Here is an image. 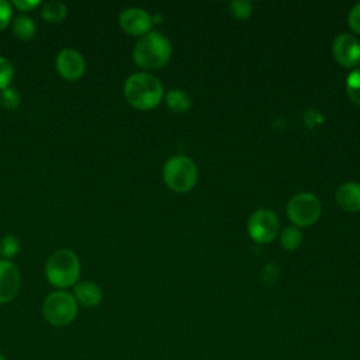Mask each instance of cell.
I'll return each mask as SVG.
<instances>
[{
    "mask_svg": "<svg viewBox=\"0 0 360 360\" xmlns=\"http://www.w3.org/2000/svg\"><path fill=\"white\" fill-rule=\"evenodd\" d=\"M0 104L7 110H14L20 104V94L15 89L7 87L0 94Z\"/></svg>",
    "mask_w": 360,
    "mask_h": 360,
    "instance_id": "obj_20",
    "label": "cell"
},
{
    "mask_svg": "<svg viewBox=\"0 0 360 360\" xmlns=\"http://www.w3.org/2000/svg\"><path fill=\"white\" fill-rule=\"evenodd\" d=\"M75 300L87 308L97 307L103 300V292L97 284L91 281H83L75 285Z\"/></svg>",
    "mask_w": 360,
    "mask_h": 360,
    "instance_id": "obj_13",
    "label": "cell"
},
{
    "mask_svg": "<svg viewBox=\"0 0 360 360\" xmlns=\"http://www.w3.org/2000/svg\"><path fill=\"white\" fill-rule=\"evenodd\" d=\"M166 104L173 112H184L190 108V97L181 90H172L166 94Z\"/></svg>",
    "mask_w": 360,
    "mask_h": 360,
    "instance_id": "obj_15",
    "label": "cell"
},
{
    "mask_svg": "<svg viewBox=\"0 0 360 360\" xmlns=\"http://www.w3.org/2000/svg\"><path fill=\"white\" fill-rule=\"evenodd\" d=\"M118 21L121 28L131 35H145L152 27V17L145 10L136 7L122 10Z\"/></svg>",
    "mask_w": 360,
    "mask_h": 360,
    "instance_id": "obj_9",
    "label": "cell"
},
{
    "mask_svg": "<svg viewBox=\"0 0 360 360\" xmlns=\"http://www.w3.org/2000/svg\"><path fill=\"white\" fill-rule=\"evenodd\" d=\"M11 79H13V66L6 58L0 56V90L1 91L7 89Z\"/></svg>",
    "mask_w": 360,
    "mask_h": 360,
    "instance_id": "obj_22",
    "label": "cell"
},
{
    "mask_svg": "<svg viewBox=\"0 0 360 360\" xmlns=\"http://www.w3.org/2000/svg\"><path fill=\"white\" fill-rule=\"evenodd\" d=\"M336 202L347 212L360 211V184L354 181L342 184L336 191Z\"/></svg>",
    "mask_w": 360,
    "mask_h": 360,
    "instance_id": "obj_12",
    "label": "cell"
},
{
    "mask_svg": "<svg viewBox=\"0 0 360 360\" xmlns=\"http://www.w3.org/2000/svg\"><path fill=\"white\" fill-rule=\"evenodd\" d=\"M197 167L194 162L183 155L172 156L163 167V180L166 186L176 193H187L197 183Z\"/></svg>",
    "mask_w": 360,
    "mask_h": 360,
    "instance_id": "obj_4",
    "label": "cell"
},
{
    "mask_svg": "<svg viewBox=\"0 0 360 360\" xmlns=\"http://www.w3.org/2000/svg\"><path fill=\"white\" fill-rule=\"evenodd\" d=\"M248 231L255 242L269 243L278 233V218L273 211L260 208L249 218Z\"/></svg>",
    "mask_w": 360,
    "mask_h": 360,
    "instance_id": "obj_7",
    "label": "cell"
},
{
    "mask_svg": "<svg viewBox=\"0 0 360 360\" xmlns=\"http://www.w3.org/2000/svg\"><path fill=\"white\" fill-rule=\"evenodd\" d=\"M20 250V242L15 236L13 235H6L1 240H0V255L4 259H10L13 256H15Z\"/></svg>",
    "mask_w": 360,
    "mask_h": 360,
    "instance_id": "obj_19",
    "label": "cell"
},
{
    "mask_svg": "<svg viewBox=\"0 0 360 360\" xmlns=\"http://www.w3.org/2000/svg\"><path fill=\"white\" fill-rule=\"evenodd\" d=\"M10 17H11L10 4L4 0H0V31L8 25Z\"/></svg>",
    "mask_w": 360,
    "mask_h": 360,
    "instance_id": "obj_24",
    "label": "cell"
},
{
    "mask_svg": "<svg viewBox=\"0 0 360 360\" xmlns=\"http://www.w3.org/2000/svg\"><path fill=\"white\" fill-rule=\"evenodd\" d=\"M172 55L169 39L156 31L145 34L134 48V60L142 69H159Z\"/></svg>",
    "mask_w": 360,
    "mask_h": 360,
    "instance_id": "obj_2",
    "label": "cell"
},
{
    "mask_svg": "<svg viewBox=\"0 0 360 360\" xmlns=\"http://www.w3.org/2000/svg\"><path fill=\"white\" fill-rule=\"evenodd\" d=\"M229 10L232 15H235L239 20H243L252 14V4L245 0H235L229 4Z\"/></svg>",
    "mask_w": 360,
    "mask_h": 360,
    "instance_id": "obj_21",
    "label": "cell"
},
{
    "mask_svg": "<svg viewBox=\"0 0 360 360\" xmlns=\"http://www.w3.org/2000/svg\"><path fill=\"white\" fill-rule=\"evenodd\" d=\"M332 52L345 68H354L360 62V42L352 34H339L332 44Z\"/></svg>",
    "mask_w": 360,
    "mask_h": 360,
    "instance_id": "obj_8",
    "label": "cell"
},
{
    "mask_svg": "<svg viewBox=\"0 0 360 360\" xmlns=\"http://www.w3.org/2000/svg\"><path fill=\"white\" fill-rule=\"evenodd\" d=\"M84 59L75 49H63L56 58V69L66 80H77L84 72Z\"/></svg>",
    "mask_w": 360,
    "mask_h": 360,
    "instance_id": "obj_11",
    "label": "cell"
},
{
    "mask_svg": "<svg viewBox=\"0 0 360 360\" xmlns=\"http://www.w3.org/2000/svg\"><path fill=\"white\" fill-rule=\"evenodd\" d=\"M13 32L18 39H30L35 34V24L30 17L18 15L13 22Z\"/></svg>",
    "mask_w": 360,
    "mask_h": 360,
    "instance_id": "obj_16",
    "label": "cell"
},
{
    "mask_svg": "<svg viewBox=\"0 0 360 360\" xmlns=\"http://www.w3.org/2000/svg\"><path fill=\"white\" fill-rule=\"evenodd\" d=\"M13 4L21 11H30V10H34L35 7H38L41 4V1H38V0H14Z\"/></svg>",
    "mask_w": 360,
    "mask_h": 360,
    "instance_id": "obj_25",
    "label": "cell"
},
{
    "mask_svg": "<svg viewBox=\"0 0 360 360\" xmlns=\"http://www.w3.org/2000/svg\"><path fill=\"white\" fill-rule=\"evenodd\" d=\"M21 285L20 271L8 260H0V304L11 301Z\"/></svg>",
    "mask_w": 360,
    "mask_h": 360,
    "instance_id": "obj_10",
    "label": "cell"
},
{
    "mask_svg": "<svg viewBox=\"0 0 360 360\" xmlns=\"http://www.w3.org/2000/svg\"><path fill=\"white\" fill-rule=\"evenodd\" d=\"M48 281L59 288L75 284L79 278L80 263L77 256L68 249L56 250L46 262L45 267Z\"/></svg>",
    "mask_w": 360,
    "mask_h": 360,
    "instance_id": "obj_3",
    "label": "cell"
},
{
    "mask_svg": "<svg viewBox=\"0 0 360 360\" xmlns=\"http://www.w3.org/2000/svg\"><path fill=\"white\" fill-rule=\"evenodd\" d=\"M346 91L347 96L350 97V100L360 105V68L354 69L346 80Z\"/></svg>",
    "mask_w": 360,
    "mask_h": 360,
    "instance_id": "obj_18",
    "label": "cell"
},
{
    "mask_svg": "<svg viewBox=\"0 0 360 360\" xmlns=\"http://www.w3.org/2000/svg\"><path fill=\"white\" fill-rule=\"evenodd\" d=\"M124 94L132 107L150 110L160 103L163 87L162 83L149 73H134L125 82Z\"/></svg>",
    "mask_w": 360,
    "mask_h": 360,
    "instance_id": "obj_1",
    "label": "cell"
},
{
    "mask_svg": "<svg viewBox=\"0 0 360 360\" xmlns=\"http://www.w3.org/2000/svg\"><path fill=\"white\" fill-rule=\"evenodd\" d=\"M347 21H349V25L350 28L356 32V34H360V3H357L349 13V17H347Z\"/></svg>",
    "mask_w": 360,
    "mask_h": 360,
    "instance_id": "obj_23",
    "label": "cell"
},
{
    "mask_svg": "<svg viewBox=\"0 0 360 360\" xmlns=\"http://www.w3.org/2000/svg\"><path fill=\"white\" fill-rule=\"evenodd\" d=\"M42 312L51 325L65 326L76 318L77 302L72 294L66 291H55L45 298Z\"/></svg>",
    "mask_w": 360,
    "mask_h": 360,
    "instance_id": "obj_5",
    "label": "cell"
},
{
    "mask_svg": "<svg viewBox=\"0 0 360 360\" xmlns=\"http://www.w3.org/2000/svg\"><path fill=\"white\" fill-rule=\"evenodd\" d=\"M321 202L311 193H300L287 204V215L290 221L298 226H308L321 217Z\"/></svg>",
    "mask_w": 360,
    "mask_h": 360,
    "instance_id": "obj_6",
    "label": "cell"
},
{
    "mask_svg": "<svg viewBox=\"0 0 360 360\" xmlns=\"http://www.w3.org/2000/svg\"><path fill=\"white\" fill-rule=\"evenodd\" d=\"M302 240V233L297 226H287L280 236V242L284 249L287 250H294L301 245Z\"/></svg>",
    "mask_w": 360,
    "mask_h": 360,
    "instance_id": "obj_17",
    "label": "cell"
},
{
    "mask_svg": "<svg viewBox=\"0 0 360 360\" xmlns=\"http://www.w3.org/2000/svg\"><path fill=\"white\" fill-rule=\"evenodd\" d=\"M0 360H6V359H4V356H3L1 353H0Z\"/></svg>",
    "mask_w": 360,
    "mask_h": 360,
    "instance_id": "obj_26",
    "label": "cell"
},
{
    "mask_svg": "<svg viewBox=\"0 0 360 360\" xmlns=\"http://www.w3.org/2000/svg\"><path fill=\"white\" fill-rule=\"evenodd\" d=\"M66 6L62 1H46L42 4L41 15L48 22H60L66 17Z\"/></svg>",
    "mask_w": 360,
    "mask_h": 360,
    "instance_id": "obj_14",
    "label": "cell"
}]
</instances>
